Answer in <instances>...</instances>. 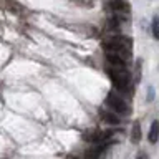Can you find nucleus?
Segmentation results:
<instances>
[{"label":"nucleus","instance_id":"obj_7","mask_svg":"<svg viewBox=\"0 0 159 159\" xmlns=\"http://www.w3.org/2000/svg\"><path fill=\"white\" fill-rule=\"evenodd\" d=\"M157 136H159V123L157 121H152L151 129H149V143L156 144L157 143Z\"/></svg>","mask_w":159,"mask_h":159},{"label":"nucleus","instance_id":"obj_2","mask_svg":"<svg viewBox=\"0 0 159 159\" xmlns=\"http://www.w3.org/2000/svg\"><path fill=\"white\" fill-rule=\"evenodd\" d=\"M108 75L111 78V81L114 84V88L123 94H131V76L126 70H116V68H109Z\"/></svg>","mask_w":159,"mask_h":159},{"label":"nucleus","instance_id":"obj_9","mask_svg":"<svg viewBox=\"0 0 159 159\" xmlns=\"http://www.w3.org/2000/svg\"><path fill=\"white\" fill-rule=\"evenodd\" d=\"M151 28H152V37L154 38H159V33H157V17H154L152 18V25H151Z\"/></svg>","mask_w":159,"mask_h":159},{"label":"nucleus","instance_id":"obj_8","mask_svg":"<svg viewBox=\"0 0 159 159\" xmlns=\"http://www.w3.org/2000/svg\"><path fill=\"white\" fill-rule=\"evenodd\" d=\"M131 141L134 144H138L139 141H141V124H139L138 121L133 124V129H131Z\"/></svg>","mask_w":159,"mask_h":159},{"label":"nucleus","instance_id":"obj_5","mask_svg":"<svg viewBox=\"0 0 159 159\" xmlns=\"http://www.w3.org/2000/svg\"><path fill=\"white\" fill-rule=\"evenodd\" d=\"M106 60H108V63L111 65L113 68H116V70H126V60H124L123 57H119L118 53L106 52Z\"/></svg>","mask_w":159,"mask_h":159},{"label":"nucleus","instance_id":"obj_1","mask_svg":"<svg viewBox=\"0 0 159 159\" xmlns=\"http://www.w3.org/2000/svg\"><path fill=\"white\" fill-rule=\"evenodd\" d=\"M101 47H103L104 52L118 53L119 57L128 60L129 53H131V48H133V40L129 37H124V35H116V37H111V38L104 40V42L101 43Z\"/></svg>","mask_w":159,"mask_h":159},{"label":"nucleus","instance_id":"obj_3","mask_svg":"<svg viewBox=\"0 0 159 159\" xmlns=\"http://www.w3.org/2000/svg\"><path fill=\"white\" fill-rule=\"evenodd\" d=\"M106 104H108V106L111 108L116 114H119V116L129 114V106H128V103L124 101V99L119 96V94H116V93H109V94H108Z\"/></svg>","mask_w":159,"mask_h":159},{"label":"nucleus","instance_id":"obj_11","mask_svg":"<svg viewBox=\"0 0 159 159\" xmlns=\"http://www.w3.org/2000/svg\"><path fill=\"white\" fill-rule=\"evenodd\" d=\"M138 159H148V157H146V156H139Z\"/></svg>","mask_w":159,"mask_h":159},{"label":"nucleus","instance_id":"obj_4","mask_svg":"<svg viewBox=\"0 0 159 159\" xmlns=\"http://www.w3.org/2000/svg\"><path fill=\"white\" fill-rule=\"evenodd\" d=\"M111 136H113V133H103V131H98V129H89V131H84L83 139L88 143H99V141L103 143Z\"/></svg>","mask_w":159,"mask_h":159},{"label":"nucleus","instance_id":"obj_6","mask_svg":"<svg viewBox=\"0 0 159 159\" xmlns=\"http://www.w3.org/2000/svg\"><path fill=\"white\" fill-rule=\"evenodd\" d=\"M101 119L106 124H111V126H116V124L121 123V119H119V114L116 113H111V111H101Z\"/></svg>","mask_w":159,"mask_h":159},{"label":"nucleus","instance_id":"obj_10","mask_svg":"<svg viewBox=\"0 0 159 159\" xmlns=\"http://www.w3.org/2000/svg\"><path fill=\"white\" fill-rule=\"evenodd\" d=\"M148 99H149V101H152V99H154V88H152V86H149V93H148Z\"/></svg>","mask_w":159,"mask_h":159}]
</instances>
